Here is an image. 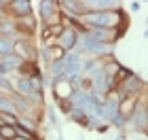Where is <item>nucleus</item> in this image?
<instances>
[{
	"mask_svg": "<svg viewBox=\"0 0 148 140\" xmlns=\"http://www.w3.org/2000/svg\"><path fill=\"white\" fill-rule=\"evenodd\" d=\"M87 32L91 38H95L97 43H102V45H114L121 38V34H123V30H97V28H91V30H83Z\"/></svg>",
	"mask_w": 148,
	"mask_h": 140,
	"instance_id": "obj_5",
	"label": "nucleus"
},
{
	"mask_svg": "<svg viewBox=\"0 0 148 140\" xmlns=\"http://www.w3.org/2000/svg\"><path fill=\"white\" fill-rule=\"evenodd\" d=\"M129 6H131V9H133V11H140V2H131Z\"/></svg>",
	"mask_w": 148,
	"mask_h": 140,
	"instance_id": "obj_14",
	"label": "nucleus"
},
{
	"mask_svg": "<svg viewBox=\"0 0 148 140\" xmlns=\"http://www.w3.org/2000/svg\"><path fill=\"white\" fill-rule=\"evenodd\" d=\"M144 81L140 77H136L131 72L127 79H123L116 87H114V93L119 96V100H123V98H127V96H140V93H144Z\"/></svg>",
	"mask_w": 148,
	"mask_h": 140,
	"instance_id": "obj_2",
	"label": "nucleus"
},
{
	"mask_svg": "<svg viewBox=\"0 0 148 140\" xmlns=\"http://www.w3.org/2000/svg\"><path fill=\"white\" fill-rule=\"evenodd\" d=\"M38 9H40V19H42L45 26H59L62 23V13H59V6L55 0H40Z\"/></svg>",
	"mask_w": 148,
	"mask_h": 140,
	"instance_id": "obj_3",
	"label": "nucleus"
},
{
	"mask_svg": "<svg viewBox=\"0 0 148 140\" xmlns=\"http://www.w3.org/2000/svg\"><path fill=\"white\" fill-rule=\"evenodd\" d=\"M23 64H25V62H23V59H19L15 53H11V55H4L2 59H0V66L4 68L6 74H11V72H17Z\"/></svg>",
	"mask_w": 148,
	"mask_h": 140,
	"instance_id": "obj_9",
	"label": "nucleus"
},
{
	"mask_svg": "<svg viewBox=\"0 0 148 140\" xmlns=\"http://www.w3.org/2000/svg\"><path fill=\"white\" fill-rule=\"evenodd\" d=\"M0 140H2V138H0Z\"/></svg>",
	"mask_w": 148,
	"mask_h": 140,
	"instance_id": "obj_17",
	"label": "nucleus"
},
{
	"mask_svg": "<svg viewBox=\"0 0 148 140\" xmlns=\"http://www.w3.org/2000/svg\"><path fill=\"white\" fill-rule=\"evenodd\" d=\"M0 125H11V128H15V125H17V115L0 112Z\"/></svg>",
	"mask_w": 148,
	"mask_h": 140,
	"instance_id": "obj_12",
	"label": "nucleus"
},
{
	"mask_svg": "<svg viewBox=\"0 0 148 140\" xmlns=\"http://www.w3.org/2000/svg\"><path fill=\"white\" fill-rule=\"evenodd\" d=\"M15 128H11V125H0V138L2 140H13L15 138Z\"/></svg>",
	"mask_w": 148,
	"mask_h": 140,
	"instance_id": "obj_13",
	"label": "nucleus"
},
{
	"mask_svg": "<svg viewBox=\"0 0 148 140\" xmlns=\"http://www.w3.org/2000/svg\"><path fill=\"white\" fill-rule=\"evenodd\" d=\"M6 11H9V17H13V19L30 15L32 13V2L30 0H11L9 6H6Z\"/></svg>",
	"mask_w": 148,
	"mask_h": 140,
	"instance_id": "obj_7",
	"label": "nucleus"
},
{
	"mask_svg": "<svg viewBox=\"0 0 148 140\" xmlns=\"http://www.w3.org/2000/svg\"><path fill=\"white\" fill-rule=\"evenodd\" d=\"M83 30H91V28H97V30H125L127 26V17L123 9H116V11H93V13H83L74 19Z\"/></svg>",
	"mask_w": 148,
	"mask_h": 140,
	"instance_id": "obj_1",
	"label": "nucleus"
},
{
	"mask_svg": "<svg viewBox=\"0 0 148 140\" xmlns=\"http://www.w3.org/2000/svg\"><path fill=\"white\" fill-rule=\"evenodd\" d=\"M13 47H15V38H4V36H0V57L11 55V53H13Z\"/></svg>",
	"mask_w": 148,
	"mask_h": 140,
	"instance_id": "obj_11",
	"label": "nucleus"
},
{
	"mask_svg": "<svg viewBox=\"0 0 148 140\" xmlns=\"http://www.w3.org/2000/svg\"><path fill=\"white\" fill-rule=\"evenodd\" d=\"M13 53H15V55H17L19 59H23L25 64H36V59H38L36 49L32 47L30 38H25V36H21V38H17V41H15Z\"/></svg>",
	"mask_w": 148,
	"mask_h": 140,
	"instance_id": "obj_4",
	"label": "nucleus"
},
{
	"mask_svg": "<svg viewBox=\"0 0 148 140\" xmlns=\"http://www.w3.org/2000/svg\"><path fill=\"white\" fill-rule=\"evenodd\" d=\"M15 26H17V30H19V34L21 36H32L34 34V30H36V19H34V15H23V17H17L15 19Z\"/></svg>",
	"mask_w": 148,
	"mask_h": 140,
	"instance_id": "obj_8",
	"label": "nucleus"
},
{
	"mask_svg": "<svg viewBox=\"0 0 148 140\" xmlns=\"http://www.w3.org/2000/svg\"><path fill=\"white\" fill-rule=\"evenodd\" d=\"M13 140H40V138H19V136H15Z\"/></svg>",
	"mask_w": 148,
	"mask_h": 140,
	"instance_id": "obj_15",
	"label": "nucleus"
},
{
	"mask_svg": "<svg viewBox=\"0 0 148 140\" xmlns=\"http://www.w3.org/2000/svg\"><path fill=\"white\" fill-rule=\"evenodd\" d=\"M114 140H123V136H121V138H114Z\"/></svg>",
	"mask_w": 148,
	"mask_h": 140,
	"instance_id": "obj_16",
	"label": "nucleus"
},
{
	"mask_svg": "<svg viewBox=\"0 0 148 140\" xmlns=\"http://www.w3.org/2000/svg\"><path fill=\"white\" fill-rule=\"evenodd\" d=\"M51 87H53V96L57 98V102H64V100H68V98L72 96V93H74V87L70 85L68 79H64V77L53 79Z\"/></svg>",
	"mask_w": 148,
	"mask_h": 140,
	"instance_id": "obj_6",
	"label": "nucleus"
},
{
	"mask_svg": "<svg viewBox=\"0 0 148 140\" xmlns=\"http://www.w3.org/2000/svg\"><path fill=\"white\" fill-rule=\"evenodd\" d=\"M17 128H21V130H25V132H30V134L38 136V132H40V121H38V119H32V117H21V115H19V117H17Z\"/></svg>",
	"mask_w": 148,
	"mask_h": 140,
	"instance_id": "obj_10",
	"label": "nucleus"
}]
</instances>
